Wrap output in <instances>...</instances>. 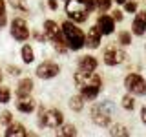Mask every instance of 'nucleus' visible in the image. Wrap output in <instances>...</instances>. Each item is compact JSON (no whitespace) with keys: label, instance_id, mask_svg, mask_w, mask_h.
<instances>
[{"label":"nucleus","instance_id":"nucleus-4","mask_svg":"<svg viewBox=\"0 0 146 137\" xmlns=\"http://www.w3.org/2000/svg\"><path fill=\"white\" fill-rule=\"evenodd\" d=\"M66 15L75 24H80L88 18L90 9L84 4V0H66Z\"/></svg>","mask_w":146,"mask_h":137},{"label":"nucleus","instance_id":"nucleus-31","mask_svg":"<svg viewBox=\"0 0 146 137\" xmlns=\"http://www.w3.org/2000/svg\"><path fill=\"white\" fill-rule=\"evenodd\" d=\"M141 119H143V122L146 124V104L143 106V110H141Z\"/></svg>","mask_w":146,"mask_h":137},{"label":"nucleus","instance_id":"nucleus-1","mask_svg":"<svg viewBox=\"0 0 146 137\" xmlns=\"http://www.w3.org/2000/svg\"><path fill=\"white\" fill-rule=\"evenodd\" d=\"M75 86L79 88L80 95L84 97V100H93L99 95L100 86H102V79L97 75L95 71H82L79 70L73 75Z\"/></svg>","mask_w":146,"mask_h":137},{"label":"nucleus","instance_id":"nucleus-27","mask_svg":"<svg viewBox=\"0 0 146 137\" xmlns=\"http://www.w3.org/2000/svg\"><path fill=\"white\" fill-rule=\"evenodd\" d=\"M111 7V0H97V9L100 13H106Z\"/></svg>","mask_w":146,"mask_h":137},{"label":"nucleus","instance_id":"nucleus-32","mask_svg":"<svg viewBox=\"0 0 146 137\" xmlns=\"http://www.w3.org/2000/svg\"><path fill=\"white\" fill-rule=\"evenodd\" d=\"M48 6L55 11V9H57V0H48Z\"/></svg>","mask_w":146,"mask_h":137},{"label":"nucleus","instance_id":"nucleus-3","mask_svg":"<svg viewBox=\"0 0 146 137\" xmlns=\"http://www.w3.org/2000/svg\"><path fill=\"white\" fill-rule=\"evenodd\" d=\"M44 31H46V37L51 40L55 51L66 53L68 49H70V48H68V44H66V39H64V35H62L60 26H58L55 20H46L44 22Z\"/></svg>","mask_w":146,"mask_h":137},{"label":"nucleus","instance_id":"nucleus-16","mask_svg":"<svg viewBox=\"0 0 146 137\" xmlns=\"http://www.w3.org/2000/svg\"><path fill=\"white\" fill-rule=\"evenodd\" d=\"M31 91H33V80H31V79L18 80V84H17V97H22V95H31Z\"/></svg>","mask_w":146,"mask_h":137},{"label":"nucleus","instance_id":"nucleus-13","mask_svg":"<svg viewBox=\"0 0 146 137\" xmlns=\"http://www.w3.org/2000/svg\"><path fill=\"white\" fill-rule=\"evenodd\" d=\"M17 110L24 113H33V110L36 108V102L31 95H22V97H17Z\"/></svg>","mask_w":146,"mask_h":137},{"label":"nucleus","instance_id":"nucleus-20","mask_svg":"<svg viewBox=\"0 0 146 137\" xmlns=\"http://www.w3.org/2000/svg\"><path fill=\"white\" fill-rule=\"evenodd\" d=\"M82 106H84V97H82V95H73L70 99V108L73 112H80Z\"/></svg>","mask_w":146,"mask_h":137},{"label":"nucleus","instance_id":"nucleus-9","mask_svg":"<svg viewBox=\"0 0 146 137\" xmlns=\"http://www.w3.org/2000/svg\"><path fill=\"white\" fill-rule=\"evenodd\" d=\"M90 115H91V121H93L95 124L102 126V128L108 126L110 121H111V113L106 110V104H95V106L91 108Z\"/></svg>","mask_w":146,"mask_h":137},{"label":"nucleus","instance_id":"nucleus-17","mask_svg":"<svg viewBox=\"0 0 146 137\" xmlns=\"http://www.w3.org/2000/svg\"><path fill=\"white\" fill-rule=\"evenodd\" d=\"M6 135H7V137H26V135H27V132H26L24 124H18V122H11V124H7Z\"/></svg>","mask_w":146,"mask_h":137},{"label":"nucleus","instance_id":"nucleus-7","mask_svg":"<svg viewBox=\"0 0 146 137\" xmlns=\"http://www.w3.org/2000/svg\"><path fill=\"white\" fill-rule=\"evenodd\" d=\"M104 64L106 66H117V64H121V62H124V59H126V53L121 49V44H110L106 49H104Z\"/></svg>","mask_w":146,"mask_h":137},{"label":"nucleus","instance_id":"nucleus-6","mask_svg":"<svg viewBox=\"0 0 146 137\" xmlns=\"http://www.w3.org/2000/svg\"><path fill=\"white\" fill-rule=\"evenodd\" d=\"M124 88L133 95H144L146 93V80L139 73H130L124 79Z\"/></svg>","mask_w":146,"mask_h":137},{"label":"nucleus","instance_id":"nucleus-5","mask_svg":"<svg viewBox=\"0 0 146 137\" xmlns=\"http://www.w3.org/2000/svg\"><path fill=\"white\" fill-rule=\"evenodd\" d=\"M64 122V115L55 108H40L38 112V126L40 128H58Z\"/></svg>","mask_w":146,"mask_h":137},{"label":"nucleus","instance_id":"nucleus-33","mask_svg":"<svg viewBox=\"0 0 146 137\" xmlns=\"http://www.w3.org/2000/svg\"><path fill=\"white\" fill-rule=\"evenodd\" d=\"M113 18H115V20H122V13L121 11H113Z\"/></svg>","mask_w":146,"mask_h":137},{"label":"nucleus","instance_id":"nucleus-19","mask_svg":"<svg viewBox=\"0 0 146 137\" xmlns=\"http://www.w3.org/2000/svg\"><path fill=\"white\" fill-rule=\"evenodd\" d=\"M58 128L60 130L57 132V135H62V137H75L77 135V128L73 124H60Z\"/></svg>","mask_w":146,"mask_h":137},{"label":"nucleus","instance_id":"nucleus-26","mask_svg":"<svg viewBox=\"0 0 146 137\" xmlns=\"http://www.w3.org/2000/svg\"><path fill=\"white\" fill-rule=\"evenodd\" d=\"M9 4H11L15 9H20V11L27 13V4H26V0H9Z\"/></svg>","mask_w":146,"mask_h":137},{"label":"nucleus","instance_id":"nucleus-35","mask_svg":"<svg viewBox=\"0 0 146 137\" xmlns=\"http://www.w3.org/2000/svg\"><path fill=\"white\" fill-rule=\"evenodd\" d=\"M0 82H2V71H0Z\"/></svg>","mask_w":146,"mask_h":137},{"label":"nucleus","instance_id":"nucleus-24","mask_svg":"<svg viewBox=\"0 0 146 137\" xmlns=\"http://www.w3.org/2000/svg\"><path fill=\"white\" fill-rule=\"evenodd\" d=\"M119 44H121V46H130L131 44V33H128V31H121V33H119Z\"/></svg>","mask_w":146,"mask_h":137},{"label":"nucleus","instance_id":"nucleus-30","mask_svg":"<svg viewBox=\"0 0 146 137\" xmlns=\"http://www.w3.org/2000/svg\"><path fill=\"white\" fill-rule=\"evenodd\" d=\"M84 4L88 6V9H90V13L93 11L95 7H97V0H84Z\"/></svg>","mask_w":146,"mask_h":137},{"label":"nucleus","instance_id":"nucleus-2","mask_svg":"<svg viewBox=\"0 0 146 137\" xmlns=\"http://www.w3.org/2000/svg\"><path fill=\"white\" fill-rule=\"evenodd\" d=\"M60 29H62V35H64V39H66V44H68L70 49L79 51V49H82L86 46L84 33L80 31V27H77V24L73 20L71 22H62Z\"/></svg>","mask_w":146,"mask_h":137},{"label":"nucleus","instance_id":"nucleus-18","mask_svg":"<svg viewBox=\"0 0 146 137\" xmlns=\"http://www.w3.org/2000/svg\"><path fill=\"white\" fill-rule=\"evenodd\" d=\"M22 61H24L26 64H31L35 61V51H33V48H31L29 44L22 46Z\"/></svg>","mask_w":146,"mask_h":137},{"label":"nucleus","instance_id":"nucleus-12","mask_svg":"<svg viewBox=\"0 0 146 137\" xmlns=\"http://www.w3.org/2000/svg\"><path fill=\"white\" fill-rule=\"evenodd\" d=\"M97 26H99V29L102 31V35H111L113 31H115V18L106 15V13H102L97 20Z\"/></svg>","mask_w":146,"mask_h":137},{"label":"nucleus","instance_id":"nucleus-23","mask_svg":"<svg viewBox=\"0 0 146 137\" xmlns=\"http://www.w3.org/2000/svg\"><path fill=\"white\" fill-rule=\"evenodd\" d=\"M110 135H124V137H128L130 135V132L126 130L124 126H121V124H115V126H111V130H110Z\"/></svg>","mask_w":146,"mask_h":137},{"label":"nucleus","instance_id":"nucleus-34","mask_svg":"<svg viewBox=\"0 0 146 137\" xmlns=\"http://www.w3.org/2000/svg\"><path fill=\"white\" fill-rule=\"evenodd\" d=\"M115 2H117V4H124L126 0H115Z\"/></svg>","mask_w":146,"mask_h":137},{"label":"nucleus","instance_id":"nucleus-29","mask_svg":"<svg viewBox=\"0 0 146 137\" xmlns=\"http://www.w3.org/2000/svg\"><path fill=\"white\" fill-rule=\"evenodd\" d=\"M124 11L126 13H135L137 11V2H135V0H133V2H128V0H126V2H124Z\"/></svg>","mask_w":146,"mask_h":137},{"label":"nucleus","instance_id":"nucleus-14","mask_svg":"<svg viewBox=\"0 0 146 137\" xmlns=\"http://www.w3.org/2000/svg\"><path fill=\"white\" fill-rule=\"evenodd\" d=\"M100 37H102V31L99 29V26H91L88 35H86V46L91 48V49L99 48L100 46Z\"/></svg>","mask_w":146,"mask_h":137},{"label":"nucleus","instance_id":"nucleus-8","mask_svg":"<svg viewBox=\"0 0 146 137\" xmlns=\"http://www.w3.org/2000/svg\"><path fill=\"white\" fill-rule=\"evenodd\" d=\"M11 37L18 42H26L27 39H29V27H27V22L24 18H13L11 20Z\"/></svg>","mask_w":146,"mask_h":137},{"label":"nucleus","instance_id":"nucleus-25","mask_svg":"<svg viewBox=\"0 0 146 137\" xmlns=\"http://www.w3.org/2000/svg\"><path fill=\"white\" fill-rule=\"evenodd\" d=\"M7 22V13H6V2L4 0H0V29H2L4 26H6Z\"/></svg>","mask_w":146,"mask_h":137},{"label":"nucleus","instance_id":"nucleus-28","mask_svg":"<svg viewBox=\"0 0 146 137\" xmlns=\"http://www.w3.org/2000/svg\"><path fill=\"white\" fill-rule=\"evenodd\" d=\"M11 121H13L11 112H4V113H0V122H2V124H11Z\"/></svg>","mask_w":146,"mask_h":137},{"label":"nucleus","instance_id":"nucleus-10","mask_svg":"<svg viewBox=\"0 0 146 137\" xmlns=\"http://www.w3.org/2000/svg\"><path fill=\"white\" fill-rule=\"evenodd\" d=\"M35 73H36V77H38V79L48 80V79L57 77L58 73H60V68H58V64L53 62V61H44L42 64H38V68H36Z\"/></svg>","mask_w":146,"mask_h":137},{"label":"nucleus","instance_id":"nucleus-15","mask_svg":"<svg viewBox=\"0 0 146 137\" xmlns=\"http://www.w3.org/2000/svg\"><path fill=\"white\" fill-rule=\"evenodd\" d=\"M97 59L91 57V55H82L79 59V70L82 71H95L97 70Z\"/></svg>","mask_w":146,"mask_h":137},{"label":"nucleus","instance_id":"nucleus-22","mask_svg":"<svg viewBox=\"0 0 146 137\" xmlns=\"http://www.w3.org/2000/svg\"><path fill=\"white\" fill-rule=\"evenodd\" d=\"M9 100H11V90L7 86H0V102L7 104Z\"/></svg>","mask_w":146,"mask_h":137},{"label":"nucleus","instance_id":"nucleus-11","mask_svg":"<svg viewBox=\"0 0 146 137\" xmlns=\"http://www.w3.org/2000/svg\"><path fill=\"white\" fill-rule=\"evenodd\" d=\"M131 33L137 37H143L146 33V11H139L131 22Z\"/></svg>","mask_w":146,"mask_h":137},{"label":"nucleus","instance_id":"nucleus-21","mask_svg":"<svg viewBox=\"0 0 146 137\" xmlns=\"http://www.w3.org/2000/svg\"><path fill=\"white\" fill-rule=\"evenodd\" d=\"M121 104H122V108L124 110H133L135 108V97H133V93H130V95H124V97L121 99Z\"/></svg>","mask_w":146,"mask_h":137}]
</instances>
